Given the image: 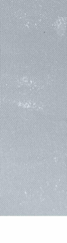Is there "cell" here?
Instances as JSON below:
<instances>
[{
	"instance_id": "cell-1",
	"label": "cell",
	"mask_w": 67,
	"mask_h": 243,
	"mask_svg": "<svg viewBox=\"0 0 67 243\" xmlns=\"http://www.w3.org/2000/svg\"><path fill=\"white\" fill-rule=\"evenodd\" d=\"M13 102L16 103L17 104V105H19V106H24V107H26V108H28V107H30V108H37L38 109L43 110V108L39 106L36 105V104H35L31 103H30V102H29L28 103L27 102L24 103L23 102H17V101H16V100H14V101H13Z\"/></svg>"
}]
</instances>
